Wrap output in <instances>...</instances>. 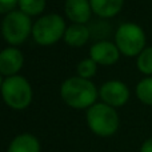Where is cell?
<instances>
[{
    "label": "cell",
    "instance_id": "obj_20",
    "mask_svg": "<svg viewBox=\"0 0 152 152\" xmlns=\"http://www.w3.org/2000/svg\"><path fill=\"white\" fill-rule=\"evenodd\" d=\"M140 152H152V137L144 140V143L140 147Z\"/></svg>",
    "mask_w": 152,
    "mask_h": 152
},
{
    "label": "cell",
    "instance_id": "obj_8",
    "mask_svg": "<svg viewBox=\"0 0 152 152\" xmlns=\"http://www.w3.org/2000/svg\"><path fill=\"white\" fill-rule=\"evenodd\" d=\"M89 58L100 66H113L120 58V51L115 43L99 40L89 48Z\"/></svg>",
    "mask_w": 152,
    "mask_h": 152
},
{
    "label": "cell",
    "instance_id": "obj_13",
    "mask_svg": "<svg viewBox=\"0 0 152 152\" xmlns=\"http://www.w3.org/2000/svg\"><path fill=\"white\" fill-rule=\"evenodd\" d=\"M91 37V31L86 24H72L66 29L64 42L71 47H81Z\"/></svg>",
    "mask_w": 152,
    "mask_h": 152
},
{
    "label": "cell",
    "instance_id": "obj_1",
    "mask_svg": "<svg viewBox=\"0 0 152 152\" xmlns=\"http://www.w3.org/2000/svg\"><path fill=\"white\" fill-rule=\"evenodd\" d=\"M60 96L68 107L75 110H88L96 103L99 91L91 80L80 76H72L63 81Z\"/></svg>",
    "mask_w": 152,
    "mask_h": 152
},
{
    "label": "cell",
    "instance_id": "obj_9",
    "mask_svg": "<svg viewBox=\"0 0 152 152\" xmlns=\"http://www.w3.org/2000/svg\"><path fill=\"white\" fill-rule=\"evenodd\" d=\"M24 56L16 47H7L0 51V74L10 77L18 75L23 68Z\"/></svg>",
    "mask_w": 152,
    "mask_h": 152
},
{
    "label": "cell",
    "instance_id": "obj_7",
    "mask_svg": "<svg viewBox=\"0 0 152 152\" xmlns=\"http://www.w3.org/2000/svg\"><path fill=\"white\" fill-rule=\"evenodd\" d=\"M99 97L113 108L123 107L129 100V88L120 80L105 81L99 89Z\"/></svg>",
    "mask_w": 152,
    "mask_h": 152
},
{
    "label": "cell",
    "instance_id": "obj_12",
    "mask_svg": "<svg viewBox=\"0 0 152 152\" xmlns=\"http://www.w3.org/2000/svg\"><path fill=\"white\" fill-rule=\"evenodd\" d=\"M92 12L102 19H110L121 11L124 0H89Z\"/></svg>",
    "mask_w": 152,
    "mask_h": 152
},
{
    "label": "cell",
    "instance_id": "obj_14",
    "mask_svg": "<svg viewBox=\"0 0 152 152\" xmlns=\"http://www.w3.org/2000/svg\"><path fill=\"white\" fill-rule=\"evenodd\" d=\"M136 96L143 104L152 107V76H147L137 83Z\"/></svg>",
    "mask_w": 152,
    "mask_h": 152
},
{
    "label": "cell",
    "instance_id": "obj_10",
    "mask_svg": "<svg viewBox=\"0 0 152 152\" xmlns=\"http://www.w3.org/2000/svg\"><path fill=\"white\" fill-rule=\"evenodd\" d=\"M64 11L74 24H86L92 15L89 0H66Z\"/></svg>",
    "mask_w": 152,
    "mask_h": 152
},
{
    "label": "cell",
    "instance_id": "obj_11",
    "mask_svg": "<svg viewBox=\"0 0 152 152\" xmlns=\"http://www.w3.org/2000/svg\"><path fill=\"white\" fill-rule=\"evenodd\" d=\"M7 152H42V145L35 135L26 132L13 137Z\"/></svg>",
    "mask_w": 152,
    "mask_h": 152
},
{
    "label": "cell",
    "instance_id": "obj_19",
    "mask_svg": "<svg viewBox=\"0 0 152 152\" xmlns=\"http://www.w3.org/2000/svg\"><path fill=\"white\" fill-rule=\"evenodd\" d=\"M19 0H0V15H7L15 10Z\"/></svg>",
    "mask_w": 152,
    "mask_h": 152
},
{
    "label": "cell",
    "instance_id": "obj_17",
    "mask_svg": "<svg viewBox=\"0 0 152 152\" xmlns=\"http://www.w3.org/2000/svg\"><path fill=\"white\" fill-rule=\"evenodd\" d=\"M96 69H97V64L92 60L91 58L88 59H83L80 63L77 64V76L83 79H91L96 75Z\"/></svg>",
    "mask_w": 152,
    "mask_h": 152
},
{
    "label": "cell",
    "instance_id": "obj_3",
    "mask_svg": "<svg viewBox=\"0 0 152 152\" xmlns=\"http://www.w3.org/2000/svg\"><path fill=\"white\" fill-rule=\"evenodd\" d=\"M4 103L15 111H23L32 103V87L26 77L20 75L10 76L4 79L3 87L0 89Z\"/></svg>",
    "mask_w": 152,
    "mask_h": 152
},
{
    "label": "cell",
    "instance_id": "obj_4",
    "mask_svg": "<svg viewBox=\"0 0 152 152\" xmlns=\"http://www.w3.org/2000/svg\"><path fill=\"white\" fill-rule=\"evenodd\" d=\"M32 23L28 15L20 10H13L4 16L1 21L3 39L12 47L20 45L32 35Z\"/></svg>",
    "mask_w": 152,
    "mask_h": 152
},
{
    "label": "cell",
    "instance_id": "obj_21",
    "mask_svg": "<svg viewBox=\"0 0 152 152\" xmlns=\"http://www.w3.org/2000/svg\"><path fill=\"white\" fill-rule=\"evenodd\" d=\"M3 83H4V79H3V75L0 74V89H1V87H3Z\"/></svg>",
    "mask_w": 152,
    "mask_h": 152
},
{
    "label": "cell",
    "instance_id": "obj_15",
    "mask_svg": "<svg viewBox=\"0 0 152 152\" xmlns=\"http://www.w3.org/2000/svg\"><path fill=\"white\" fill-rule=\"evenodd\" d=\"M45 0H19L18 5L21 12L28 16L40 15L45 10Z\"/></svg>",
    "mask_w": 152,
    "mask_h": 152
},
{
    "label": "cell",
    "instance_id": "obj_5",
    "mask_svg": "<svg viewBox=\"0 0 152 152\" xmlns=\"http://www.w3.org/2000/svg\"><path fill=\"white\" fill-rule=\"evenodd\" d=\"M66 21L58 13L44 15L35 21L32 27V37L39 45H52L58 43L66 34Z\"/></svg>",
    "mask_w": 152,
    "mask_h": 152
},
{
    "label": "cell",
    "instance_id": "obj_16",
    "mask_svg": "<svg viewBox=\"0 0 152 152\" xmlns=\"http://www.w3.org/2000/svg\"><path fill=\"white\" fill-rule=\"evenodd\" d=\"M136 67L142 74L152 75V47H147L139 53L136 59Z\"/></svg>",
    "mask_w": 152,
    "mask_h": 152
},
{
    "label": "cell",
    "instance_id": "obj_6",
    "mask_svg": "<svg viewBox=\"0 0 152 152\" xmlns=\"http://www.w3.org/2000/svg\"><path fill=\"white\" fill-rule=\"evenodd\" d=\"M115 44L124 56H139L145 47V34L135 23H124L115 32Z\"/></svg>",
    "mask_w": 152,
    "mask_h": 152
},
{
    "label": "cell",
    "instance_id": "obj_2",
    "mask_svg": "<svg viewBox=\"0 0 152 152\" xmlns=\"http://www.w3.org/2000/svg\"><path fill=\"white\" fill-rule=\"evenodd\" d=\"M87 126L96 136L110 137L118 132L120 119L116 108L105 103H95L87 110L86 113Z\"/></svg>",
    "mask_w": 152,
    "mask_h": 152
},
{
    "label": "cell",
    "instance_id": "obj_18",
    "mask_svg": "<svg viewBox=\"0 0 152 152\" xmlns=\"http://www.w3.org/2000/svg\"><path fill=\"white\" fill-rule=\"evenodd\" d=\"M88 28H89V27H88ZM103 29H104V31H110L111 27L108 26L107 23H104V21H99V23L94 24V26L89 28V31H91V36H95V37H104V36H108V34L103 32Z\"/></svg>",
    "mask_w": 152,
    "mask_h": 152
}]
</instances>
